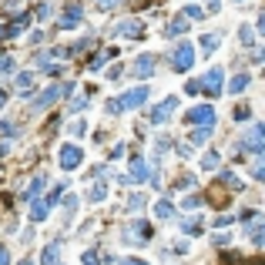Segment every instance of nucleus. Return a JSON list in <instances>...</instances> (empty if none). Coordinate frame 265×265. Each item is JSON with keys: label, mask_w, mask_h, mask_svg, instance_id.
Returning <instances> with one entry per match:
<instances>
[{"label": "nucleus", "mask_w": 265, "mask_h": 265, "mask_svg": "<svg viewBox=\"0 0 265 265\" xmlns=\"http://www.w3.org/2000/svg\"><path fill=\"white\" fill-rule=\"evenodd\" d=\"M242 148H248V151H262V124H252V128L245 131Z\"/></svg>", "instance_id": "f03ea898"}, {"label": "nucleus", "mask_w": 265, "mask_h": 265, "mask_svg": "<svg viewBox=\"0 0 265 265\" xmlns=\"http://www.w3.org/2000/svg\"><path fill=\"white\" fill-rule=\"evenodd\" d=\"M30 84H34V77H30V74H20L17 77V91H20V94H30Z\"/></svg>", "instance_id": "f8f14e48"}, {"label": "nucleus", "mask_w": 265, "mask_h": 265, "mask_svg": "<svg viewBox=\"0 0 265 265\" xmlns=\"http://www.w3.org/2000/svg\"><path fill=\"white\" fill-rule=\"evenodd\" d=\"M145 97H148V88L128 91V94H124V101H121V108H141V104H145Z\"/></svg>", "instance_id": "39448f33"}, {"label": "nucleus", "mask_w": 265, "mask_h": 265, "mask_svg": "<svg viewBox=\"0 0 265 265\" xmlns=\"http://www.w3.org/2000/svg\"><path fill=\"white\" fill-rule=\"evenodd\" d=\"M175 104H178V101H175V97H168V101H165L161 108H154V111H151V121H154V124H161V121H168V114L175 111Z\"/></svg>", "instance_id": "0eeeda50"}, {"label": "nucleus", "mask_w": 265, "mask_h": 265, "mask_svg": "<svg viewBox=\"0 0 265 265\" xmlns=\"http://www.w3.org/2000/svg\"><path fill=\"white\" fill-rule=\"evenodd\" d=\"M202 168H218V154H205V161H202Z\"/></svg>", "instance_id": "a211bd4d"}, {"label": "nucleus", "mask_w": 265, "mask_h": 265, "mask_svg": "<svg viewBox=\"0 0 265 265\" xmlns=\"http://www.w3.org/2000/svg\"><path fill=\"white\" fill-rule=\"evenodd\" d=\"M40 262H44V265H54V262H57V248H44Z\"/></svg>", "instance_id": "dca6fc26"}, {"label": "nucleus", "mask_w": 265, "mask_h": 265, "mask_svg": "<svg viewBox=\"0 0 265 265\" xmlns=\"http://www.w3.org/2000/svg\"><path fill=\"white\" fill-rule=\"evenodd\" d=\"M208 134H211V128H202V131L191 134V141H195V145H205V141H208Z\"/></svg>", "instance_id": "2eb2a0df"}, {"label": "nucleus", "mask_w": 265, "mask_h": 265, "mask_svg": "<svg viewBox=\"0 0 265 265\" xmlns=\"http://www.w3.org/2000/svg\"><path fill=\"white\" fill-rule=\"evenodd\" d=\"M245 84H248V74H238L232 84H228V91H232V94H242V91H245Z\"/></svg>", "instance_id": "1a4fd4ad"}, {"label": "nucleus", "mask_w": 265, "mask_h": 265, "mask_svg": "<svg viewBox=\"0 0 265 265\" xmlns=\"http://www.w3.org/2000/svg\"><path fill=\"white\" fill-rule=\"evenodd\" d=\"M3 97H7V94H3V91H0V108H3Z\"/></svg>", "instance_id": "b1692460"}, {"label": "nucleus", "mask_w": 265, "mask_h": 265, "mask_svg": "<svg viewBox=\"0 0 265 265\" xmlns=\"http://www.w3.org/2000/svg\"><path fill=\"white\" fill-rule=\"evenodd\" d=\"M118 30H121V34H124V37H138V30H141V27H138V24H134V20H124V24H121V27H118Z\"/></svg>", "instance_id": "9d476101"}, {"label": "nucleus", "mask_w": 265, "mask_h": 265, "mask_svg": "<svg viewBox=\"0 0 265 265\" xmlns=\"http://www.w3.org/2000/svg\"><path fill=\"white\" fill-rule=\"evenodd\" d=\"M181 30H188V24H185V17H178V20H171V27H168V37H178Z\"/></svg>", "instance_id": "9b49d317"}, {"label": "nucleus", "mask_w": 265, "mask_h": 265, "mask_svg": "<svg viewBox=\"0 0 265 265\" xmlns=\"http://www.w3.org/2000/svg\"><path fill=\"white\" fill-rule=\"evenodd\" d=\"M77 165H81V148H77V145H64V148H60V168L74 171Z\"/></svg>", "instance_id": "f257e3e1"}, {"label": "nucleus", "mask_w": 265, "mask_h": 265, "mask_svg": "<svg viewBox=\"0 0 265 265\" xmlns=\"http://www.w3.org/2000/svg\"><path fill=\"white\" fill-rule=\"evenodd\" d=\"M44 215H47V205H34V208H30V218H34V222H40Z\"/></svg>", "instance_id": "f3484780"}, {"label": "nucleus", "mask_w": 265, "mask_h": 265, "mask_svg": "<svg viewBox=\"0 0 265 265\" xmlns=\"http://www.w3.org/2000/svg\"><path fill=\"white\" fill-rule=\"evenodd\" d=\"M124 265H148V262H138V259H128Z\"/></svg>", "instance_id": "5701e85b"}, {"label": "nucleus", "mask_w": 265, "mask_h": 265, "mask_svg": "<svg viewBox=\"0 0 265 265\" xmlns=\"http://www.w3.org/2000/svg\"><path fill=\"white\" fill-rule=\"evenodd\" d=\"M208 7H211V10H218V7H222V0H208Z\"/></svg>", "instance_id": "4be33fe9"}, {"label": "nucleus", "mask_w": 265, "mask_h": 265, "mask_svg": "<svg viewBox=\"0 0 265 265\" xmlns=\"http://www.w3.org/2000/svg\"><path fill=\"white\" fill-rule=\"evenodd\" d=\"M151 71H154V60H151L148 54H141V57H138V64L131 67V74H134V77H148Z\"/></svg>", "instance_id": "423d86ee"}, {"label": "nucleus", "mask_w": 265, "mask_h": 265, "mask_svg": "<svg viewBox=\"0 0 265 265\" xmlns=\"http://www.w3.org/2000/svg\"><path fill=\"white\" fill-rule=\"evenodd\" d=\"M10 259H7V248H0V265H7Z\"/></svg>", "instance_id": "412c9836"}, {"label": "nucleus", "mask_w": 265, "mask_h": 265, "mask_svg": "<svg viewBox=\"0 0 265 265\" xmlns=\"http://www.w3.org/2000/svg\"><path fill=\"white\" fill-rule=\"evenodd\" d=\"M191 64H195V51H191V44H181V47L175 51V67L185 71V67H191Z\"/></svg>", "instance_id": "7ed1b4c3"}, {"label": "nucleus", "mask_w": 265, "mask_h": 265, "mask_svg": "<svg viewBox=\"0 0 265 265\" xmlns=\"http://www.w3.org/2000/svg\"><path fill=\"white\" fill-rule=\"evenodd\" d=\"M171 211L175 208H171L168 202H158V205H154V215H158V218H171Z\"/></svg>", "instance_id": "ddd939ff"}, {"label": "nucleus", "mask_w": 265, "mask_h": 265, "mask_svg": "<svg viewBox=\"0 0 265 265\" xmlns=\"http://www.w3.org/2000/svg\"><path fill=\"white\" fill-rule=\"evenodd\" d=\"M202 47H205V51H215V47H218V37H211V34H208V37L202 40Z\"/></svg>", "instance_id": "6ab92c4d"}, {"label": "nucleus", "mask_w": 265, "mask_h": 265, "mask_svg": "<svg viewBox=\"0 0 265 265\" xmlns=\"http://www.w3.org/2000/svg\"><path fill=\"white\" fill-rule=\"evenodd\" d=\"M57 94H60L57 88H51V91H44V94H40V101H37V108H44V104H51V101H54Z\"/></svg>", "instance_id": "4468645a"}, {"label": "nucleus", "mask_w": 265, "mask_h": 265, "mask_svg": "<svg viewBox=\"0 0 265 265\" xmlns=\"http://www.w3.org/2000/svg\"><path fill=\"white\" fill-rule=\"evenodd\" d=\"M84 265H97V255H94V252H88V255H84Z\"/></svg>", "instance_id": "aec40b11"}, {"label": "nucleus", "mask_w": 265, "mask_h": 265, "mask_svg": "<svg viewBox=\"0 0 265 265\" xmlns=\"http://www.w3.org/2000/svg\"><path fill=\"white\" fill-rule=\"evenodd\" d=\"M188 121L211 128V124H215V111H211V108H195V111H188Z\"/></svg>", "instance_id": "20e7f679"}, {"label": "nucleus", "mask_w": 265, "mask_h": 265, "mask_svg": "<svg viewBox=\"0 0 265 265\" xmlns=\"http://www.w3.org/2000/svg\"><path fill=\"white\" fill-rule=\"evenodd\" d=\"M205 84H208V91H218V84H222V71H218V67L208 71V74H205Z\"/></svg>", "instance_id": "6e6552de"}, {"label": "nucleus", "mask_w": 265, "mask_h": 265, "mask_svg": "<svg viewBox=\"0 0 265 265\" xmlns=\"http://www.w3.org/2000/svg\"><path fill=\"white\" fill-rule=\"evenodd\" d=\"M24 265H30V262H24Z\"/></svg>", "instance_id": "393cba45"}]
</instances>
